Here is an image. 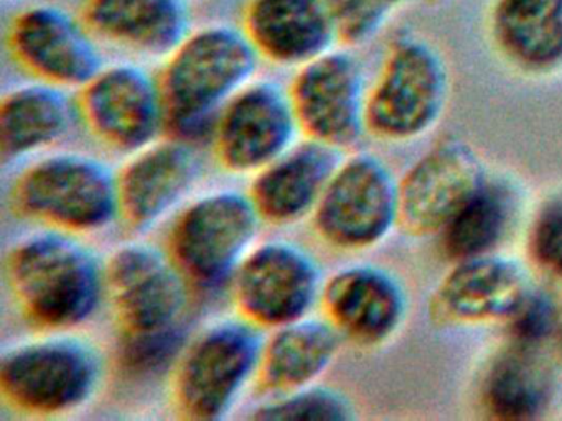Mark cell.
Returning <instances> with one entry per match:
<instances>
[{
	"mask_svg": "<svg viewBox=\"0 0 562 421\" xmlns=\"http://www.w3.org/2000/svg\"><path fill=\"white\" fill-rule=\"evenodd\" d=\"M104 269L123 371L149 377L173 367L190 338L192 292L167 250L146 242L123 243L108 257Z\"/></svg>",
	"mask_w": 562,
	"mask_h": 421,
	"instance_id": "obj_1",
	"label": "cell"
},
{
	"mask_svg": "<svg viewBox=\"0 0 562 421\" xmlns=\"http://www.w3.org/2000/svg\"><path fill=\"white\" fill-rule=\"evenodd\" d=\"M5 275L15 305L42 332L74 331L106 301V269L80 236L47 229L9 250Z\"/></svg>",
	"mask_w": 562,
	"mask_h": 421,
	"instance_id": "obj_2",
	"label": "cell"
},
{
	"mask_svg": "<svg viewBox=\"0 0 562 421\" xmlns=\"http://www.w3.org/2000/svg\"><path fill=\"white\" fill-rule=\"evenodd\" d=\"M259 59L245 29L218 23L190 32L159 75L166 135L193 144L210 140L226 102L255 79Z\"/></svg>",
	"mask_w": 562,
	"mask_h": 421,
	"instance_id": "obj_3",
	"label": "cell"
},
{
	"mask_svg": "<svg viewBox=\"0 0 562 421\" xmlns=\"http://www.w3.org/2000/svg\"><path fill=\"white\" fill-rule=\"evenodd\" d=\"M104 371L103 354L93 342L74 331L42 332L5 349L0 395L18 413L65 417L97 397Z\"/></svg>",
	"mask_w": 562,
	"mask_h": 421,
	"instance_id": "obj_4",
	"label": "cell"
},
{
	"mask_svg": "<svg viewBox=\"0 0 562 421\" xmlns=\"http://www.w3.org/2000/svg\"><path fill=\"white\" fill-rule=\"evenodd\" d=\"M265 331L236 312L190 335L172 367V401L187 420L228 417L258 382Z\"/></svg>",
	"mask_w": 562,
	"mask_h": 421,
	"instance_id": "obj_5",
	"label": "cell"
},
{
	"mask_svg": "<svg viewBox=\"0 0 562 421\" xmlns=\"http://www.w3.org/2000/svg\"><path fill=\"white\" fill-rule=\"evenodd\" d=\"M11 206L47 229L75 236L101 232L120 220L117 171L91 155L50 153L18 174Z\"/></svg>",
	"mask_w": 562,
	"mask_h": 421,
	"instance_id": "obj_6",
	"label": "cell"
},
{
	"mask_svg": "<svg viewBox=\"0 0 562 421\" xmlns=\"http://www.w3.org/2000/svg\"><path fill=\"white\" fill-rule=\"evenodd\" d=\"M262 219L248 193L216 190L190 201L167 236V253L192 295L215 296L259 242Z\"/></svg>",
	"mask_w": 562,
	"mask_h": 421,
	"instance_id": "obj_7",
	"label": "cell"
},
{
	"mask_svg": "<svg viewBox=\"0 0 562 421\" xmlns=\"http://www.w3.org/2000/svg\"><path fill=\"white\" fill-rule=\"evenodd\" d=\"M450 98V69L439 46L416 30H397L368 89L367 128L391 141L436 127Z\"/></svg>",
	"mask_w": 562,
	"mask_h": 421,
	"instance_id": "obj_8",
	"label": "cell"
},
{
	"mask_svg": "<svg viewBox=\"0 0 562 421\" xmlns=\"http://www.w3.org/2000/svg\"><path fill=\"white\" fill-rule=\"evenodd\" d=\"M312 220L318 237L334 249H371L400 224V181L374 155L341 158Z\"/></svg>",
	"mask_w": 562,
	"mask_h": 421,
	"instance_id": "obj_9",
	"label": "cell"
},
{
	"mask_svg": "<svg viewBox=\"0 0 562 421\" xmlns=\"http://www.w3.org/2000/svg\"><path fill=\"white\" fill-rule=\"evenodd\" d=\"M325 276L315 257L289 240L258 242L233 276L236 312L262 331L314 315Z\"/></svg>",
	"mask_w": 562,
	"mask_h": 421,
	"instance_id": "obj_10",
	"label": "cell"
},
{
	"mask_svg": "<svg viewBox=\"0 0 562 421\" xmlns=\"http://www.w3.org/2000/svg\"><path fill=\"white\" fill-rule=\"evenodd\" d=\"M77 104L90 134L126 157L167 134L159 76L134 62L104 65L78 91Z\"/></svg>",
	"mask_w": 562,
	"mask_h": 421,
	"instance_id": "obj_11",
	"label": "cell"
},
{
	"mask_svg": "<svg viewBox=\"0 0 562 421\" xmlns=\"http://www.w3.org/2000/svg\"><path fill=\"white\" fill-rule=\"evenodd\" d=\"M368 89L363 65L348 46L299 68L289 94L302 134L340 151L357 144L368 132Z\"/></svg>",
	"mask_w": 562,
	"mask_h": 421,
	"instance_id": "obj_12",
	"label": "cell"
},
{
	"mask_svg": "<svg viewBox=\"0 0 562 421\" xmlns=\"http://www.w3.org/2000/svg\"><path fill=\"white\" fill-rule=\"evenodd\" d=\"M299 132L289 89L252 79L220 112L210 144L223 170L252 177L292 147Z\"/></svg>",
	"mask_w": 562,
	"mask_h": 421,
	"instance_id": "obj_13",
	"label": "cell"
},
{
	"mask_svg": "<svg viewBox=\"0 0 562 421\" xmlns=\"http://www.w3.org/2000/svg\"><path fill=\"white\" fill-rule=\"evenodd\" d=\"M8 45L29 75L68 91H80L104 66L97 36L85 20L47 3L14 16Z\"/></svg>",
	"mask_w": 562,
	"mask_h": 421,
	"instance_id": "obj_14",
	"label": "cell"
},
{
	"mask_svg": "<svg viewBox=\"0 0 562 421\" xmlns=\"http://www.w3.org/2000/svg\"><path fill=\"white\" fill-rule=\"evenodd\" d=\"M193 141L164 135L127 157L117 171L120 220L143 232L166 219L189 197L203 173Z\"/></svg>",
	"mask_w": 562,
	"mask_h": 421,
	"instance_id": "obj_15",
	"label": "cell"
},
{
	"mask_svg": "<svg viewBox=\"0 0 562 421\" xmlns=\"http://www.w3.org/2000/svg\"><path fill=\"white\" fill-rule=\"evenodd\" d=\"M485 180L475 151L459 138H443L400 181L401 226L414 236L442 232Z\"/></svg>",
	"mask_w": 562,
	"mask_h": 421,
	"instance_id": "obj_16",
	"label": "cell"
},
{
	"mask_svg": "<svg viewBox=\"0 0 562 421\" xmlns=\"http://www.w3.org/2000/svg\"><path fill=\"white\" fill-rule=\"evenodd\" d=\"M321 309L344 341L376 348L403 326L407 296L383 266L355 263L325 278Z\"/></svg>",
	"mask_w": 562,
	"mask_h": 421,
	"instance_id": "obj_17",
	"label": "cell"
},
{
	"mask_svg": "<svg viewBox=\"0 0 562 421\" xmlns=\"http://www.w3.org/2000/svg\"><path fill=\"white\" fill-rule=\"evenodd\" d=\"M531 293L515 260L485 253L457 260L432 299L436 318L457 325L509 319Z\"/></svg>",
	"mask_w": 562,
	"mask_h": 421,
	"instance_id": "obj_18",
	"label": "cell"
},
{
	"mask_svg": "<svg viewBox=\"0 0 562 421\" xmlns=\"http://www.w3.org/2000/svg\"><path fill=\"white\" fill-rule=\"evenodd\" d=\"M340 160L337 148L305 137L252 174L248 194L262 223L292 226L312 217Z\"/></svg>",
	"mask_w": 562,
	"mask_h": 421,
	"instance_id": "obj_19",
	"label": "cell"
},
{
	"mask_svg": "<svg viewBox=\"0 0 562 421\" xmlns=\"http://www.w3.org/2000/svg\"><path fill=\"white\" fill-rule=\"evenodd\" d=\"M246 35L266 61L302 68L340 43L325 0H249Z\"/></svg>",
	"mask_w": 562,
	"mask_h": 421,
	"instance_id": "obj_20",
	"label": "cell"
},
{
	"mask_svg": "<svg viewBox=\"0 0 562 421\" xmlns=\"http://www.w3.org/2000/svg\"><path fill=\"white\" fill-rule=\"evenodd\" d=\"M485 25L496 55L519 75H561L562 0H490Z\"/></svg>",
	"mask_w": 562,
	"mask_h": 421,
	"instance_id": "obj_21",
	"label": "cell"
},
{
	"mask_svg": "<svg viewBox=\"0 0 562 421\" xmlns=\"http://www.w3.org/2000/svg\"><path fill=\"white\" fill-rule=\"evenodd\" d=\"M81 19L97 38L150 58H167L192 32L187 0H87Z\"/></svg>",
	"mask_w": 562,
	"mask_h": 421,
	"instance_id": "obj_22",
	"label": "cell"
},
{
	"mask_svg": "<svg viewBox=\"0 0 562 421\" xmlns=\"http://www.w3.org/2000/svg\"><path fill=\"white\" fill-rule=\"evenodd\" d=\"M341 335L324 315L265 332L256 384L269 395L317 384L340 352Z\"/></svg>",
	"mask_w": 562,
	"mask_h": 421,
	"instance_id": "obj_23",
	"label": "cell"
},
{
	"mask_svg": "<svg viewBox=\"0 0 562 421\" xmlns=\"http://www.w3.org/2000/svg\"><path fill=\"white\" fill-rule=\"evenodd\" d=\"M80 118L68 89L35 79L15 86L0 102V151L4 161L34 157L64 140Z\"/></svg>",
	"mask_w": 562,
	"mask_h": 421,
	"instance_id": "obj_24",
	"label": "cell"
},
{
	"mask_svg": "<svg viewBox=\"0 0 562 421\" xmlns=\"http://www.w3.org/2000/svg\"><path fill=\"white\" fill-rule=\"evenodd\" d=\"M485 403L496 418L528 420L549 405L552 377L535 342L518 341L496 359L485 380Z\"/></svg>",
	"mask_w": 562,
	"mask_h": 421,
	"instance_id": "obj_25",
	"label": "cell"
},
{
	"mask_svg": "<svg viewBox=\"0 0 562 421\" xmlns=\"http://www.w3.org/2000/svg\"><path fill=\"white\" fill-rule=\"evenodd\" d=\"M516 210L515 191L503 181L485 180L443 227V249L456 260L493 253L508 236Z\"/></svg>",
	"mask_w": 562,
	"mask_h": 421,
	"instance_id": "obj_26",
	"label": "cell"
},
{
	"mask_svg": "<svg viewBox=\"0 0 562 421\" xmlns=\"http://www.w3.org/2000/svg\"><path fill=\"white\" fill-rule=\"evenodd\" d=\"M255 420L348 421L355 407L337 388L317 384L272 395L255 408Z\"/></svg>",
	"mask_w": 562,
	"mask_h": 421,
	"instance_id": "obj_27",
	"label": "cell"
},
{
	"mask_svg": "<svg viewBox=\"0 0 562 421\" xmlns=\"http://www.w3.org/2000/svg\"><path fill=\"white\" fill-rule=\"evenodd\" d=\"M335 26L338 39L348 48L367 45L376 38L394 16L400 15L416 0H325Z\"/></svg>",
	"mask_w": 562,
	"mask_h": 421,
	"instance_id": "obj_28",
	"label": "cell"
},
{
	"mask_svg": "<svg viewBox=\"0 0 562 421\" xmlns=\"http://www.w3.org/2000/svg\"><path fill=\"white\" fill-rule=\"evenodd\" d=\"M531 250L541 265L562 270V194L542 204L531 227Z\"/></svg>",
	"mask_w": 562,
	"mask_h": 421,
	"instance_id": "obj_29",
	"label": "cell"
},
{
	"mask_svg": "<svg viewBox=\"0 0 562 421\" xmlns=\"http://www.w3.org/2000/svg\"><path fill=\"white\" fill-rule=\"evenodd\" d=\"M559 276H561V282H562V270L561 272L558 273ZM561 315H562V306H561Z\"/></svg>",
	"mask_w": 562,
	"mask_h": 421,
	"instance_id": "obj_30",
	"label": "cell"
},
{
	"mask_svg": "<svg viewBox=\"0 0 562 421\" xmlns=\"http://www.w3.org/2000/svg\"><path fill=\"white\" fill-rule=\"evenodd\" d=\"M439 2H446V0H439Z\"/></svg>",
	"mask_w": 562,
	"mask_h": 421,
	"instance_id": "obj_31",
	"label": "cell"
}]
</instances>
